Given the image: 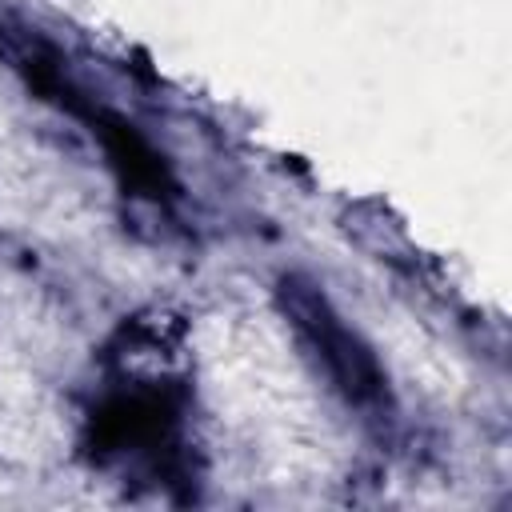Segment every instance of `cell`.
I'll list each match as a JSON object with an SVG mask.
<instances>
[{
	"mask_svg": "<svg viewBox=\"0 0 512 512\" xmlns=\"http://www.w3.org/2000/svg\"><path fill=\"white\" fill-rule=\"evenodd\" d=\"M276 300L304 348L320 360L324 376L336 384V392L360 408V412H384L388 408V376L376 360V352L360 340L356 328L344 324V316L332 308L324 288L304 272H284L276 280Z\"/></svg>",
	"mask_w": 512,
	"mask_h": 512,
	"instance_id": "6da1fadb",
	"label": "cell"
}]
</instances>
